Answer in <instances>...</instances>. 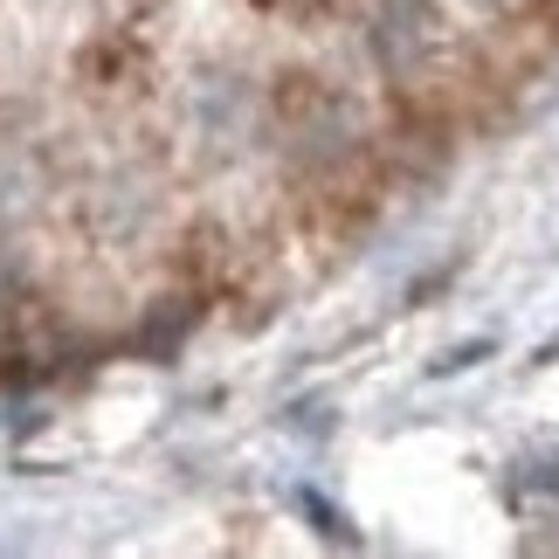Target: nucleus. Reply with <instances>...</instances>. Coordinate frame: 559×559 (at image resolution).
<instances>
[{"instance_id": "f257e3e1", "label": "nucleus", "mask_w": 559, "mask_h": 559, "mask_svg": "<svg viewBox=\"0 0 559 559\" xmlns=\"http://www.w3.org/2000/svg\"><path fill=\"white\" fill-rule=\"evenodd\" d=\"M436 41H442V28H436V8H428V0H386V14L373 28V49L394 76H407Z\"/></svg>"}, {"instance_id": "f03ea898", "label": "nucleus", "mask_w": 559, "mask_h": 559, "mask_svg": "<svg viewBox=\"0 0 559 559\" xmlns=\"http://www.w3.org/2000/svg\"><path fill=\"white\" fill-rule=\"evenodd\" d=\"M255 8H270V14H290V21H311V14H325L332 0H255Z\"/></svg>"}, {"instance_id": "7ed1b4c3", "label": "nucleus", "mask_w": 559, "mask_h": 559, "mask_svg": "<svg viewBox=\"0 0 559 559\" xmlns=\"http://www.w3.org/2000/svg\"><path fill=\"white\" fill-rule=\"evenodd\" d=\"M463 8H477V14H504V8H519V0H463Z\"/></svg>"}, {"instance_id": "20e7f679", "label": "nucleus", "mask_w": 559, "mask_h": 559, "mask_svg": "<svg viewBox=\"0 0 559 559\" xmlns=\"http://www.w3.org/2000/svg\"><path fill=\"white\" fill-rule=\"evenodd\" d=\"M546 8H552V14H559V0H546Z\"/></svg>"}]
</instances>
